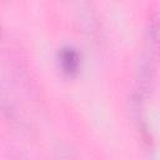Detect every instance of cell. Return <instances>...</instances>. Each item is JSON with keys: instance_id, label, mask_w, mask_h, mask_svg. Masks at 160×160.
<instances>
[{"instance_id": "6da1fadb", "label": "cell", "mask_w": 160, "mask_h": 160, "mask_svg": "<svg viewBox=\"0 0 160 160\" xmlns=\"http://www.w3.org/2000/svg\"><path fill=\"white\" fill-rule=\"evenodd\" d=\"M59 64L64 74L74 76L80 68V55L74 48L65 46L59 52Z\"/></svg>"}]
</instances>
